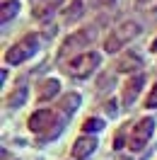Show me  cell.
I'll list each match as a JSON object with an SVG mask.
<instances>
[{
    "mask_svg": "<svg viewBox=\"0 0 157 160\" xmlns=\"http://www.w3.org/2000/svg\"><path fill=\"white\" fill-rule=\"evenodd\" d=\"M99 63H102V56L97 51L78 53V56H73V58H68L63 63V73L70 75V78H87L99 68Z\"/></svg>",
    "mask_w": 157,
    "mask_h": 160,
    "instance_id": "1",
    "label": "cell"
},
{
    "mask_svg": "<svg viewBox=\"0 0 157 160\" xmlns=\"http://www.w3.org/2000/svg\"><path fill=\"white\" fill-rule=\"evenodd\" d=\"M140 34V24L133 20H126V22H121L116 29L109 34L107 39H104V51H109V53H116L121 46H126L128 41H133Z\"/></svg>",
    "mask_w": 157,
    "mask_h": 160,
    "instance_id": "2",
    "label": "cell"
},
{
    "mask_svg": "<svg viewBox=\"0 0 157 160\" xmlns=\"http://www.w3.org/2000/svg\"><path fill=\"white\" fill-rule=\"evenodd\" d=\"M36 46H39V37H36V34H27V37H22L17 44H12L10 49H7L5 61H7L10 66H17V63H22V61L31 58L34 51H36Z\"/></svg>",
    "mask_w": 157,
    "mask_h": 160,
    "instance_id": "3",
    "label": "cell"
},
{
    "mask_svg": "<svg viewBox=\"0 0 157 160\" xmlns=\"http://www.w3.org/2000/svg\"><path fill=\"white\" fill-rule=\"evenodd\" d=\"M152 131H155V119L152 117H145V119H140L133 126V131H131V138H128V148L133 150V153H138V150L145 146L147 141H150V136H152Z\"/></svg>",
    "mask_w": 157,
    "mask_h": 160,
    "instance_id": "4",
    "label": "cell"
},
{
    "mask_svg": "<svg viewBox=\"0 0 157 160\" xmlns=\"http://www.w3.org/2000/svg\"><path fill=\"white\" fill-rule=\"evenodd\" d=\"M89 41H92V29H80L75 32V34H70V37H65V41L60 44V51L58 56H78L80 51L87 46Z\"/></svg>",
    "mask_w": 157,
    "mask_h": 160,
    "instance_id": "5",
    "label": "cell"
},
{
    "mask_svg": "<svg viewBox=\"0 0 157 160\" xmlns=\"http://www.w3.org/2000/svg\"><path fill=\"white\" fill-rule=\"evenodd\" d=\"M143 85H145V75H140V73L131 75L128 82L123 85V90H121V102H123L126 107H131V104L138 100V95H140V90H143Z\"/></svg>",
    "mask_w": 157,
    "mask_h": 160,
    "instance_id": "6",
    "label": "cell"
},
{
    "mask_svg": "<svg viewBox=\"0 0 157 160\" xmlns=\"http://www.w3.org/2000/svg\"><path fill=\"white\" fill-rule=\"evenodd\" d=\"M56 124V114L51 109H36L29 117V129L36 131V133H44V131H51V126Z\"/></svg>",
    "mask_w": 157,
    "mask_h": 160,
    "instance_id": "7",
    "label": "cell"
},
{
    "mask_svg": "<svg viewBox=\"0 0 157 160\" xmlns=\"http://www.w3.org/2000/svg\"><path fill=\"white\" fill-rule=\"evenodd\" d=\"M97 148V138L94 136H80L75 143H73V158L75 160H87Z\"/></svg>",
    "mask_w": 157,
    "mask_h": 160,
    "instance_id": "8",
    "label": "cell"
},
{
    "mask_svg": "<svg viewBox=\"0 0 157 160\" xmlns=\"http://www.w3.org/2000/svg\"><path fill=\"white\" fill-rule=\"evenodd\" d=\"M60 2L63 0H29V8H31V15L36 20H44V17H49V15H53L58 10Z\"/></svg>",
    "mask_w": 157,
    "mask_h": 160,
    "instance_id": "9",
    "label": "cell"
},
{
    "mask_svg": "<svg viewBox=\"0 0 157 160\" xmlns=\"http://www.w3.org/2000/svg\"><path fill=\"white\" fill-rule=\"evenodd\" d=\"M138 66H140V56L133 53V51H128V53H123L116 61L114 70H118V73H133V70H138Z\"/></svg>",
    "mask_w": 157,
    "mask_h": 160,
    "instance_id": "10",
    "label": "cell"
},
{
    "mask_svg": "<svg viewBox=\"0 0 157 160\" xmlns=\"http://www.w3.org/2000/svg\"><path fill=\"white\" fill-rule=\"evenodd\" d=\"M60 90V82L56 78H49V80H44L39 85V100H51V97H56Z\"/></svg>",
    "mask_w": 157,
    "mask_h": 160,
    "instance_id": "11",
    "label": "cell"
},
{
    "mask_svg": "<svg viewBox=\"0 0 157 160\" xmlns=\"http://www.w3.org/2000/svg\"><path fill=\"white\" fill-rule=\"evenodd\" d=\"M58 107H60V112L73 114V112L80 107V95H78V92H68V95H63L60 102H58Z\"/></svg>",
    "mask_w": 157,
    "mask_h": 160,
    "instance_id": "12",
    "label": "cell"
},
{
    "mask_svg": "<svg viewBox=\"0 0 157 160\" xmlns=\"http://www.w3.org/2000/svg\"><path fill=\"white\" fill-rule=\"evenodd\" d=\"M85 10V0H73L68 8L63 10V17H65V22H73V20H78V15Z\"/></svg>",
    "mask_w": 157,
    "mask_h": 160,
    "instance_id": "13",
    "label": "cell"
},
{
    "mask_svg": "<svg viewBox=\"0 0 157 160\" xmlns=\"http://www.w3.org/2000/svg\"><path fill=\"white\" fill-rule=\"evenodd\" d=\"M17 10H20V2H17V0H5V2H2V10H0V20L10 22L12 17L17 15Z\"/></svg>",
    "mask_w": 157,
    "mask_h": 160,
    "instance_id": "14",
    "label": "cell"
},
{
    "mask_svg": "<svg viewBox=\"0 0 157 160\" xmlns=\"http://www.w3.org/2000/svg\"><path fill=\"white\" fill-rule=\"evenodd\" d=\"M24 97H27V88H24V85H22V88H15L12 95L7 97V107H17V104H22Z\"/></svg>",
    "mask_w": 157,
    "mask_h": 160,
    "instance_id": "15",
    "label": "cell"
},
{
    "mask_svg": "<svg viewBox=\"0 0 157 160\" xmlns=\"http://www.w3.org/2000/svg\"><path fill=\"white\" fill-rule=\"evenodd\" d=\"M104 129V121L102 119H87L82 124V133H92V131H102Z\"/></svg>",
    "mask_w": 157,
    "mask_h": 160,
    "instance_id": "16",
    "label": "cell"
},
{
    "mask_svg": "<svg viewBox=\"0 0 157 160\" xmlns=\"http://www.w3.org/2000/svg\"><path fill=\"white\" fill-rule=\"evenodd\" d=\"M136 8L143 12H157V0H136Z\"/></svg>",
    "mask_w": 157,
    "mask_h": 160,
    "instance_id": "17",
    "label": "cell"
},
{
    "mask_svg": "<svg viewBox=\"0 0 157 160\" xmlns=\"http://www.w3.org/2000/svg\"><path fill=\"white\" fill-rule=\"evenodd\" d=\"M145 107H150V109H155V107H157V82L152 85V90H150V95L145 97Z\"/></svg>",
    "mask_w": 157,
    "mask_h": 160,
    "instance_id": "18",
    "label": "cell"
},
{
    "mask_svg": "<svg viewBox=\"0 0 157 160\" xmlns=\"http://www.w3.org/2000/svg\"><path fill=\"white\" fill-rule=\"evenodd\" d=\"M116 0H97V5H102V8H109V5H114Z\"/></svg>",
    "mask_w": 157,
    "mask_h": 160,
    "instance_id": "19",
    "label": "cell"
},
{
    "mask_svg": "<svg viewBox=\"0 0 157 160\" xmlns=\"http://www.w3.org/2000/svg\"><path fill=\"white\" fill-rule=\"evenodd\" d=\"M150 49H152V51H157V39L152 41V46H150Z\"/></svg>",
    "mask_w": 157,
    "mask_h": 160,
    "instance_id": "20",
    "label": "cell"
}]
</instances>
